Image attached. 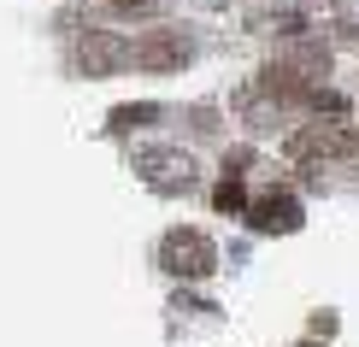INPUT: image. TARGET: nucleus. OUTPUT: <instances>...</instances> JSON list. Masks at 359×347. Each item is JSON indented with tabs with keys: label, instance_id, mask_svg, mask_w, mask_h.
Listing matches in <instances>:
<instances>
[{
	"label": "nucleus",
	"instance_id": "obj_7",
	"mask_svg": "<svg viewBox=\"0 0 359 347\" xmlns=\"http://www.w3.org/2000/svg\"><path fill=\"white\" fill-rule=\"evenodd\" d=\"M259 88H265V95H277V100H312V77H306L301 65H289V59L265 65L259 71Z\"/></svg>",
	"mask_w": 359,
	"mask_h": 347
},
{
	"label": "nucleus",
	"instance_id": "obj_9",
	"mask_svg": "<svg viewBox=\"0 0 359 347\" xmlns=\"http://www.w3.org/2000/svg\"><path fill=\"white\" fill-rule=\"evenodd\" d=\"M312 107H318L324 118H348V112H353L348 95H336V88H312Z\"/></svg>",
	"mask_w": 359,
	"mask_h": 347
},
{
	"label": "nucleus",
	"instance_id": "obj_3",
	"mask_svg": "<svg viewBox=\"0 0 359 347\" xmlns=\"http://www.w3.org/2000/svg\"><path fill=\"white\" fill-rule=\"evenodd\" d=\"M353 147V130H348V118H312V124H301L289 135V159H306V165H318V159H341Z\"/></svg>",
	"mask_w": 359,
	"mask_h": 347
},
{
	"label": "nucleus",
	"instance_id": "obj_1",
	"mask_svg": "<svg viewBox=\"0 0 359 347\" xmlns=\"http://www.w3.org/2000/svg\"><path fill=\"white\" fill-rule=\"evenodd\" d=\"M159 265H165L171 277H212L218 247H212V236H201V230H189V224H177V230L159 236Z\"/></svg>",
	"mask_w": 359,
	"mask_h": 347
},
{
	"label": "nucleus",
	"instance_id": "obj_4",
	"mask_svg": "<svg viewBox=\"0 0 359 347\" xmlns=\"http://www.w3.org/2000/svg\"><path fill=\"white\" fill-rule=\"evenodd\" d=\"M194 41L189 29H147L136 41V71H154V77H171V71H189Z\"/></svg>",
	"mask_w": 359,
	"mask_h": 347
},
{
	"label": "nucleus",
	"instance_id": "obj_8",
	"mask_svg": "<svg viewBox=\"0 0 359 347\" xmlns=\"http://www.w3.org/2000/svg\"><path fill=\"white\" fill-rule=\"evenodd\" d=\"M154 118H159V107H147V100H130V107H118V112L107 118V130H112V135H130V130L154 124Z\"/></svg>",
	"mask_w": 359,
	"mask_h": 347
},
{
	"label": "nucleus",
	"instance_id": "obj_2",
	"mask_svg": "<svg viewBox=\"0 0 359 347\" xmlns=\"http://www.w3.org/2000/svg\"><path fill=\"white\" fill-rule=\"evenodd\" d=\"M136 171L154 194H189L194 189V159L183 147H142L136 154Z\"/></svg>",
	"mask_w": 359,
	"mask_h": 347
},
{
	"label": "nucleus",
	"instance_id": "obj_6",
	"mask_svg": "<svg viewBox=\"0 0 359 347\" xmlns=\"http://www.w3.org/2000/svg\"><path fill=\"white\" fill-rule=\"evenodd\" d=\"M248 230H259V236H283V230H294L301 224V200L294 194H265L259 206H248Z\"/></svg>",
	"mask_w": 359,
	"mask_h": 347
},
{
	"label": "nucleus",
	"instance_id": "obj_10",
	"mask_svg": "<svg viewBox=\"0 0 359 347\" xmlns=\"http://www.w3.org/2000/svg\"><path fill=\"white\" fill-rule=\"evenodd\" d=\"M218 212H242V177L236 171H224V183H218Z\"/></svg>",
	"mask_w": 359,
	"mask_h": 347
},
{
	"label": "nucleus",
	"instance_id": "obj_5",
	"mask_svg": "<svg viewBox=\"0 0 359 347\" xmlns=\"http://www.w3.org/2000/svg\"><path fill=\"white\" fill-rule=\"evenodd\" d=\"M124 65H136V48H124L107 29H83L77 36V71L83 77H118Z\"/></svg>",
	"mask_w": 359,
	"mask_h": 347
},
{
	"label": "nucleus",
	"instance_id": "obj_11",
	"mask_svg": "<svg viewBox=\"0 0 359 347\" xmlns=\"http://www.w3.org/2000/svg\"><path fill=\"white\" fill-rule=\"evenodd\" d=\"M118 12H142V6H154V0H112Z\"/></svg>",
	"mask_w": 359,
	"mask_h": 347
}]
</instances>
